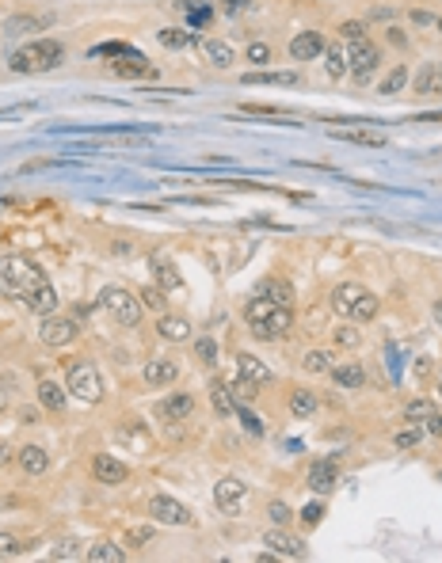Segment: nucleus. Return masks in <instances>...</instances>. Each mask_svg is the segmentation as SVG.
Wrapping results in <instances>:
<instances>
[{"instance_id": "obj_1", "label": "nucleus", "mask_w": 442, "mask_h": 563, "mask_svg": "<svg viewBox=\"0 0 442 563\" xmlns=\"http://www.w3.org/2000/svg\"><path fill=\"white\" fill-rule=\"evenodd\" d=\"M245 320L259 339H282V335H290V327H294V308H286L279 301H267V297H252L245 305Z\"/></svg>"}, {"instance_id": "obj_2", "label": "nucleus", "mask_w": 442, "mask_h": 563, "mask_svg": "<svg viewBox=\"0 0 442 563\" xmlns=\"http://www.w3.org/2000/svg\"><path fill=\"white\" fill-rule=\"evenodd\" d=\"M46 282L50 278L42 274V267H35L27 256H4L0 259V285H4V293L16 297V301H27V297Z\"/></svg>"}, {"instance_id": "obj_3", "label": "nucleus", "mask_w": 442, "mask_h": 563, "mask_svg": "<svg viewBox=\"0 0 442 563\" xmlns=\"http://www.w3.org/2000/svg\"><path fill=\"white\" fill-rule=\"evenodd\" d=\"M332 308H336L339 316L355 320V324H370V320L378 316V297L359 282H344V285L332 290Z\"/></svg>"}, {"instance_id": "obj_4", "label": "nucleus", "mask_w": 442, "mask_h": 563, "mask_svg": "<svg viewBox=\"0 0 442 563\" xmlns=\"http://www.w3.org/2000/svg\"><path fill=\"white\" fill-rule=\"evenodd\" d=\"M99 305H103L107 316L115 320V324H123V327H138L141 324V312H145L141 297L123 290V285H107V290L99 293Z\"/></svg>"}, {"instance_id": "obj_5", "label": "nucleus", "mask_w": 442, "mask_h": 563, "mask_svg": "<svg viewBox=\"0 0 442 563\" xmlns=\"http://www.w3.org/2000/svg\"><path fill=\"white\" fill-rule=\"evenodd\" d=\"M65 373H69V392L73 396H81L88 404L103 400V377H99V369L92 362H73V366H65Z\"/></svg>"}, {"instance_id": "obj_6", "label": "nucleus", "mask_w": 442, "mask_h": 563, "mask_svg": "<svg viewBox=\"0 0 442 563\" xmlns=\"http://www.w3.org/2000/svg\"><path fill=\"white\" fill-rule=\"evenodd\" d=\"M214 503H217V510H221V514H229V517L245 514V506H248V483H245V480H237V476L217 480V488H214Z\"/></svg>"}, {"instance_id": "obj_7", "label": "nucleus", "mask_w": 442, "mask_h": 563, "mask_svg": "<svg viewBox=\"0 0 442 563\" xmlns=\"http://www.w3.org/2000/svg\"><path fill=\"white\" fill-rule=\"evenodd\" d=\"M347 58H351V76H355L359 84H370L374 80V73H378V65H381V53L370 46L366 38L362 42H351V50H347Z\"/></svg>"}, {"instance_id": "obj_8", "label": "nucleus", "mask_w": 442, "mask_h": 563, "mask_svg": "<svg viewBox=\"0 0 442 563\" xmlns=\"http://www.w3.org/2000/svg\"><path fill=\"white\" fill-rule=\"evenodd\" d=\"M76 335H81L76 320H69V316H53V312L42 320V327H38V339H42L46 347H69Z\"/></svg>"}, {"instance_id": "obj_9", "label": "nucleus", "mask_w": 442, "mask_h": 563, "mask_svg": "<svg viewBox=\"0 0 442 563\" xmlns=\"http://www.w3.org/2000/svg\"><path fill=\"white\" fill-rule=\"evenodd\" d=\"M149 514L157 517L160 525H191V510H187L183 503H175L172 495H153Z\"/></svg>"}, {"instance_id": "obj_10", "label": "nucleus", "mask_w": 442, "mask_h": 563, "mask_svg": "<svg viewBox=\"0 0 442 563\" xmlns=\"http://www.w3.org/2000/svg\"><path fill=\"white\" fill-rule=\"evenodd\" d=\"M263 544H267L274 556H282V559H305V540L294 537V533H286V525L271 529V533L263 537Z\"/></svg>"}, {"instance_id": "obj_11", "label": "nucleus", "mask_w": 442, "mask_h": 563, "mask_svg": "<svg viewBox=\"0 0 442 563\" xmlns=\"http://www.w3.org/2000/svg\"><path fill=\"white\" fill-rule=\"evenodd\" d=\"M92 476H96L99 483H107V488H118V483H126L130 468H126L118 457H110V453H99V457H92Z\"/></svg>"}, {"instance_id": "obj_12", "label": "nucleus", "mask_w": 442, "mask_h": 563, "mask_svg": "<svg viewBox=\"0 0 442 563\" xmlns=\"http://www.w3.org/2000/svg\"><path fill=\"white\" fill-rule=\"evenodd\" d=\"M31 50V61H35V73H46V69H58L61 58H65V46L58 38H38Z\"/></svg>"}, {"instance_id": "obj_13", "label": "nucleus", "mask_w": 442, "mask_h": 563, "mask_svg": "<svg viewBox=\"0 0 442 563\" xmlns=\"http://www.w3.org/2000/svg\"><path fill=\"white\" fill-rule=\"evenodd\" d=\"M191 411H195V396L191 392H172V396H164V400L157 404V415L164 419V423L191 419Z\"/></svg>"}, {"instance_id": "obj_14", "label": "nucleus", "mask_w": 442, "mask_h": 563, "mask_svg": "<svg viewBox=\"0 0 442 563\" xmlns=\"http://www.w3.org/2000/svg\"><path fill=\"white\" fill-rule=\"evenodd\" d=\"M149 267H153V274H157L160 290H183V274H180V267H175L168 256H164V251H153Z\"/></svg>"}, {"instance_id": "obj_15", "label": "nucleus", "mask_w": 442, "mask_h": 563, "mask_svg": "<svg viewBox=\"0 0 442 563\" xmlns=\"http://www.w3.org/2000/svg\"><path fill=\"white\" fill-rule=\"evenodd\" d=\"M324 46H328V42L320 38V31H302V35L290 38V58L313 61V58H320V53H324Z\"/></svg>"}, {"instance_id": "obj_16", "label": "nucleus", "mask_w": 442, "mask_h": 563, "mask_svg": "<svg viewBox=\"0 0 442 563\" xmlns=\"http://www.w3.org/2000/svg\"><path fill=\"white\" fill-rule=\"evenodd\" d=\"M336 476H339L336 457H324V461H317V465L309 468V488H313L317 495H328L332 488H336Z\"/></svg>"}, {"instance_id": "obj_17", "label": "nucleus", "mask_w": 442, "mask_h": 563, "mask_svg": "<svg viewBox=\"0 0 442 563\" xmlns=\"http://www.w3.org/2000/svg\"><path fill=\"white\" fill-rule=\"evenodd\" d=\"M252 297H267V301H279V305H286V308L297 305L294 285L282 282V278H259V282H256V293H252Z\"/></svg>"}, {"instance_id": "obj_18", "label": "nucleus", "mask_w": 442, "mask_h": 563, "mask_svg": "<svg viewBox=\"0 0 442 563\" xmlns=\"http://www.w3.org/2000/svg\"><path fill=\"white\" fill-rule=\"evenodd\" d=\"M16 461H19V468H24L27 476H42V472L50 468V453L42 446H24L16 453Z\"/></svg>"}, {"instance_id": "obj_19", "label": "nucleus", "mask_w": 442, "mask_h": 563, "mask_svg": "<svg viewBox=\"0 0 442 563\" xmlns=\"http://www.w3.org/2000/svg\"><path fill=\"white\" fill-rule=\"evenodd\" d=\"M175 377H180V366L168 362V358H153L145 366V381L153 384V389H164V384H172Z\"/></svg>"}, {"instance_id": "obj_20", "label": "nucleus", "mask_w": 442, "mask_h": 563, "mask_svg": "<svg viewBox=\"0 0 442 563\" xmlns=\"http://www.w3.org/2000/svg\"><path fill=\"white\" fill-rule=\"evenodd\" d=\"M115 73L118 76H157V65H149L138 50H130V53H123V58L115 61Z\"/></svg>"}, {"instance_id": "obj_21", "label": "nucleus", "mask_w": 442, "mask_h": 563, "mask_svg": "<svg viewBox=\"0 0 442 563\" xmlns=\"http://www.w3.org/2000/svg\"><path fill=\"white\" fill-rule=\"evenodd\" d=\"M332 381L339 384V389H362L366 384V369L359 366V362H344V366H332Z\"/></svg>"}, {"instance_id": "obj_22", "label": "nucleus", "mask_w": 442, "mask_h": 563, "mask_svg": "<svg viewBox=\"0 0 442 563\" xmlns=\"http://www.w3.org/2000/svg\"><path fill=\"white\" fill-rule=\"evenodd\" d=\"M202 58L214 65V69H229L233 65V46L221 38H202Z\"/></svg>"}, {"instance_id": "obj_23", "label": "nucleus", "mask_w": 442, "mask_h": 563, "mask_svg": "<svg viewBox=\"0 0 442 563\" xmlns=\"http://www.w3.org/2000/svg\"><path fill=\"white\" fill-rule=\"evenodd\" d=\"M157 335L168 339V343H183V339H191V324H187L183 316H160Z\"/></svg>"}, {"instance_id": "obj_24", "label": "nucleus", "mask_w": 442, "mask_h": 563, "mask_svg": "<svg viewBox=\"0 0 442 563\" xmlns=\"http://www.w3.org/2000/svg\"><path fill=\"white\" fill-rule=\"evenodd\" d=\"M332 137L336 141H351V145H366V149H381L385 137L378 130H332Z\"/></svg>"}, {"instance_id": "obj_25", "label": "nucleus", "mask_w": 442, "mask_h": 563, "mask_svg": "<svg viewBox=\"0 0 442 563\" xmlns=\"http://www.w3.org/2000/svg\"><path fill=\"white\" fill-rule=\"evenodd\" d=\"M24 305L31 308V312H38V316H50L53 308H58V293H53V285L46 282V285H38V290L31 293V297H27Z\"/></svg>"}, {"instance_id": "obj_26", "label": "nucleus", "mask_w": 442, "mask_h": 563, "mask_svg": "<svg viewBox=\"0 0 442 563\" xmlns=\"http://www.w3.org/2000/svg\"><path fill=\"white\" fill-rule=\"evenodd\" d=\"M84 559L88 563H123L126 559V548L110 544V540H99V544H92V548L84 552Z\"/></svg>"}, {"instance_id": "obj_27", "label": "nucleus", "mask_w": 442, "mask_h": 563, "mask_svg": "<svg viewBox=\"0 0 442 563\" xmlns=\"http://www.w3.org/2000/svg\"><path fill=\"white\" fill-rule=\"evenodd\" d=\"M245 84H274V88H290V84H297V73L294 69H282V73H245L240 76Z\"/></svg>"}, {"instance_id": "obj_28", "label": "nucleus", "mask_w": 442, "mask_h": 563, "mask_svg": "<svg viewBox=\"0 0 442 563\" xmlns=\"http://www.w3.org/2000/svg\"><path fill=\"white\" fill-rule=\"evenodd\" d=\"M324 69H328V76H344L351 69V58H347L344 42H332V46H324Z\"/></svg>"}, {"instance_id": "obj_29", "label": "nucleus", "mask_w": 442, "mask_h": 563, "mask_svg": "<svg viewBox=\"0 0 442 563\" xmlns=\"http://www.w3.org/2000/svg\"><path fill=\"white\" fill-rule=\"evenodd\" d=\"M157 42L164 50H183L195 42V31H183V27H160L157 31Z\"/></svg>"}, {"instance_id": "obj_30", "label": "nucleus", "mask_w": 442, "mask_h": 563, "mask_svg": "<svg viewBox=\"0 0 442 563\" xmlns=\"http://www.w3.org/2000/svg\"><path fill=\"white\" fill-rule=\"evenodd\" d=\"M237 366H240V377H248V381H256V384H267L271 381V369L263 366L259 358H252V354H240Z\"/></svg>"}, {"instance_id": "obj_31", "label": "nucleus", "mask_w": 442, "mask_h": 563, "mask_svg": "<svg viewBox=\"0 0 442 563\" xmlns=\"http://www.w3.org/2000/svg\"><path fill=\"white\" fill-rule=\"evenodd\" d=\"M438 92H442L438 69H435V65H423V69H419V76H416V95H438Z\"/></svg>"}, {"instance_id": "obj_32", "label": "nucleus", "mask_w": 442, "mask_h": 563, "mask_svg": "<svg viewBox=\"0 0 442 563\" xmlns=\"http://www.w3.org/2000/svg\"><path fill=\"white\" fill-rule=\"evenodd\" d=\"M38 404L46 407V411H65V392L53 381H42L38 384Z\"/></svg>"}, {"instance_id": "obj_33", "label": "nucleus", "mask_w": 442, "mask_h": 563, "mask_svg": "<svg viewBox=\"0 0 442 563\" xmlns=\"http://www.w3.org/2000/svg\"><path fill=\"white\" fill-rule=\"evenodd\" d=\"M290 411L297 415V419H309L317 411V396L309 392V389H294V396H290Z\"/></svg>"}, {"instance_id": "obj_34", "label": "nucleus", "mask_w": 442, "mask_h": 563, "mask_svg": "<svg viewBox=\"0 0 442 563\" xmlns=\"http://www.w3.org/2000/svg\"><path fill=\"white\" fill-rule=\"evenodd\" d=\"M332 343H336V347H347V350H355V347L362 343V335H359L355 320H351V324H339L336 331H332Z\"/></svg>"}, {"instance_id": "obj_35", "label": "nucleus", "mask_w": 442, "mask_h": 563, "mask_svg": "<svg viewBox=\"0 0 442 563\" xmlns=\"http://www.w3.org/2000/svg\"><path fill=\"white\" fill-rule=\"evenodd\" d=\"M210 400H214V411L217 415H233V392L225 389V384H210Z\"/></svg>"}, {"instance_id": "obj_36", "label": "nucleus", "mask_w": 442, "mask_h": 563, "mask_svg": "<svg viewBox=\"0 0 442 563\" xmlns=\"http://www.w3.org/2000/svg\"><path fill=\"white\" fill-rule=\"evenodd\" d=\"M180 8H183V12H191V31H195V27H206L210 16H214V12H210V8L202 4V0H183Z\"/></svg>"}, {"instance_id": "obj_37", "label": "nucleus", "mask_w": 442, "mask_h": 563, "mask_svg": "<svg viewBox=\"0 0 442 563\" xmlns=\"http://www.w3.org/2000/svg\"><path fill=\"white\" fill-rule=\"evenodd\" d=\"M404 84H408V69H404V65H396V69H393V73L381 80V88H378V92H381V95H396Z\"/></svg>"}, {"instance_id": "obj_38", "label": "nucleus", "mask_w": 442, "mask_h": 563, "mask_svg": "<svg viewBox=\"0 0 442 563\" xmlns=\"http://www.w3.org/2000/svg\"><path fill=\"white\" fill-rule=\"evenodd\" d=\"M138 297H141V305H145V308H153V312H164V308H168V301H164V290H160V285H145V290H141Z\"/></svg>"}, {"instance_id": "obj_39", "label": "nucleus", "mask_w": 442, "mask_h": 563, "mask_svg": "<svg viewBox=\"0 0 442 563\" xmlns=\"http://www.w3.org/2000/svg\"><path fill=\"white\" fill-rule=\"evenodd\" d=\"M229 392H233L240 404H252V400L259 396V384H256V381H248V377H240V381H233V389H229Z\"/></svg>"}, {"instance_id": "obj_40", "label": "nucleus", "mask_w": 442, "mask_h": 563, "mask_svg": "<svg viewBox=\"0 0 442 563\" xmlns=\"http://www.w3.org/2000/svg\"><path fill=\"white\" fill-rule=\"evenodd\" d=\"M431 411H435V404H431V400H412V404L404 407V419H408V423H423Z\"/></svg>"}, {"instance_id": "obj_41", "label": "nucleus", "mask_w": 442, "mask_h": 563, "mask_svg": "<svg viewBox=\"0 0 442 563\" xmlns=\"http://www.w3.org/2000/svg\"><path fill=\"white\" fill-rule=\"evenodd\" d=\"M302 369H309V373H328L332 362H328V354H320V350H309V354L302 358Z\"/></svg>"}, {"instance_id": "obj_42", "label": "nucleus", "mask_w": 442, "mask_h": 563, "mask_svg": "<svg viewBox=\"0 0 442 563\" xmlns=\"http://www.w3.org/2000/svg\"><path fill=\"white\" fill-rule=\"evenodd\" d=\"M195 350H198V358H202V366H217V343L210 335H202L195 343Z\"/></svg>"}, {"instance_id": "obj_43", "label": "nucleus", "mask_w": 442, "mask_h": 563, "mask_svg": "<svg viewBox=\"0 0 442 563\" xmlns=\"http://www.w3.org/2000/svg\"><path fill=\"white\" fill-rule=\"evenodd\" d=\"M339 38H344V42H362V38H366V23H359V19H347V23L339 27Z\"/></svg>"}, {"instance_id": "obj_44", "label": "nucleus", "mask_w": 442, "mask_h": 563, "mask_svg": "<svg viewBox=\"0 0 442 563\" xmlns=\"http://www.w3.org/2000/svg\"><path fill=\"white\" fill-rule=\"evenodd\" d=\"M240 110H245V115H256V118H282V107H271V103H245Z\"/></svg>"}, {"instance_id": "obj_45", "label": "nucleus", "mask_w": 442, "mask_h": 563, "mask_svg": "<svg viewBox=\"0 0 442 563\" xmlns=\"http://www.w3.org/2000/svg\"><path fill=\"white\" fill-rule=\"evenodd\" d=\"M123 53H130L126 42H103V46L92 50V58H123Z\"/></svg>"}, {"instance_id": "obj_46", "label": "nucleus", "mask_w": 442, "mask_h": 563, "mask_svg": "<svg viewBox=\"0 0 442 563\" xmlns=\"http://www.w3.org/2000/svg\"><path fill=\"white\" fill-rule=\"evenodd\" d=\"M267 517H271L274 525H290L294 510H290V506H286V503H271V506H267Z\"/></svg>"}, {"instance_id": "obj_47", "label": "nucleus", "mask_w": 442, "mask_h": 563, "mask_svg": "<svg viewBox=\"0 0 442 563\" xmlns=\"http://www.w3.org/2000/svg\"><path fill=\"white\" fill-rule=\"evenodd\" d=\"M153 540V525H141V529H130L126 533V548H141Z\"/></svg>"}, {"instance_id": "obj_48", "label": "nucleus", "mask_w": 442, "mask_h": 563, "mask_svg": "<svg viewBox=\"0 0 442 563\" xmlns=\"http://www.w3.org/2000/svg\"><path fill=\"white\" fill-rule=\"evenodd\" d=\"M248 61L252 65H267L271 61V46H267V42H252V46H248Z\"/></svg>"}, {"instance_id": "obj_49", "label": "nucleus", "mask_w": 442, "mask_h": 563, "mask_svg": "<svg viewBox=\"0 0 442 563\" xmlns=\"http://www.w3.org/2000/svg\"><path fill=\"white\" fill-rule=\"evenodd\" d=\"M8 65H12L16 73H35V61H31V50H19V53H16V58L8 61Z\"/></svg>"}, {"instance_id": "obj_50", "label": "nucleus", "mask_w": 442, "mask_h": 563, "mask_svg": "<svg viewBox=\"0 0 442 563\" xmlns=\"http://www.w3.org/2000/svg\"><path fill=\"white\" fill-rule=\"evenodd\" d=\"M31 27H38V19H27V16L8 19V35H24V31H31Z\"/></svg>"}, {"instance_id": "obj_51", "label": "nucleus", "mask_w": 442, "mask_h": 563, "mask_svg": "<svg viewBox=\"0 0 442 563\" xmlns=\"http://www.w3.org/2000/svg\"><path fill=\"white\" fill-rule=\"evenodd\" d=\"M16 552H19V537H12V533H0V559L16 556Z\"/></svg>"}, {"instance_id": "obj_52", "label": "nucleus", "mask_w": 442, "mask_h": 563, "mask_svg": "<svg viewBox=\"0 0 442 563\" xmlns=\"http://www.w3.org/2000/svg\"><path fill=\"white\" fill-rule=\"evenodd\" d=\"M320 517H324V506H320V503H309L305 510H302V522H305L309 529H313V525L320 522Z\"/></svg>"}, {"instance_id": "obj_53", "label": "nucleus", "mask_w": 442, "mask_h": 563, "mask_svg": "<svg viewBox=\"0 0 442 563\" xmlns=\"http://www.w3.org/2000/svg\"><path fill=\"white\" fill-rule=\"evenodd\" d=\"M240 423H245V430H248L252 438H259V434H263V423H259V419L248 411V407H245V411H240Z\"/></svg>"}, {"instance_id": "obj_54", "label": "nucleus", "mask_w": 442, "mask_h": 563, "mask_svg": "<svg viewBox=\"0 0 442 563\" xmlns=\"http://www.w3.org/2000/svg\"><path fill=\"white\" fill-rule=\"evenodd\" d=\"M393 441H396V449H412L416 441H419V430H401V434H396Z\"/></svg>"}, {"instance_id": "obj_55", "label": "nucleus", "mask_w": 442, "mask_h": 563, "mask_svg": "<svg viewBox=\"0 0 442 563\" xmlns=\"http://www.w3.org/2000/svg\"><path fill=\"white\" fill-rule=\"evenodd\" d=\"M76 548H81L76 540H61V544L53 548V559H73V556H76Z\"/></svg>"}, {"instance_id": "obj_56", "label": "nucleus", "mask_w": 442, "mask_h": 563, "mask_svg": "<svg viewBox=\"0 0 442 563\" xmlns=\"http://www.w3.org/2000/svg\"><path fill=\"white\" fill-rule=\"evenodd\" d=\"M248 4H252V0H221V12H225V16H240Z\"/></svg>"}, {"instance_id": "obj_57", "label": "nucleus", "mask_w": 442, "mask_h": 563, "mask_svg": "<svg viewBox=\"0 0 442 563\" xmlns=\"http://www.w3.org/2000/svg\"><path fill=\"white\" fill-rule=\"evenodd\" d=\"M423 426H427V434H438V438H442V415L431 411V415L423 419Z\"/></svg>"}, {"instance_id": "obj_58", "label": "nucleus", "mask_w": 442, "mask_h": 563, "mask_svg": "<svg viewBox=\"0 0 442 563\" xmlns=\"http://www.w3.org/2000/svg\"><path fill=\"white\" fill-rule=\"evenodd\" d=\"M4 407H8V389L0 384V411H4Z\"/></svg>"}, {"instance_id": "obj_59", "label": "nucleus", "mask_w": 442, "mask_h": 563, "mask_svg": "<svg viewBox=\"0 0 442 563\" xmlns=\"http://www.w3.org/2000/svg\"><path fill=\"white\" fill-rule=\"evenodd\" d=\"M435 324L442 327V301H435Z\"/></svg>"}, {"instance_id": "obj_60", "label": "nucleus", "mask_w": 442, "mask_h": 563, "mask_svg": "<svg viewBox=\"0 0 442 563\" xmlns=\"http://www.w3.org/2000/svg\"><path fill=\"white\" fill-rule=\"evenodd\" d=\"M12 461V449H0V465H8Z\"/></svg>"}, {"instance_id": "obj_61", "label": "nucleus", "mask_w": 442, "mask_h": 563, "mask_svg": "<svg viewBox=\"0 0 442 563\" xmlns=\"http://www.w3.org/2000/svg\"><path fill=\"white\" fill-rule=\"evenodd\" d=\"M438 396H442V377H438Z\"/></svg>"}, {"instance_id": "obj_62", "label": "nucleus", "mask_w": 442, "mask_h": 563, "mask_svg": "<svg viewBox=\"0 0 442 563\" xmlns=\"http://www.w3.org/2000/svg\"><path fill=\"white\" fill-rule=\"evenodd\" d=\"M438 76H442V61H438Z\"/></svg>"}, {"instance_id": "obj_63", "label": "nucleus", "mask_w": 442, "mask_h": 563, "mask_svg": "<svg viewBox=\"0 0 442 563\" xmlns=\"http://www.w3.org/2000/svg\"><path fill=\"white\" fill-rule=\"evenodd\" d=\"M438 31H442V19H438Z\"/></svg>"}]
</instances>
